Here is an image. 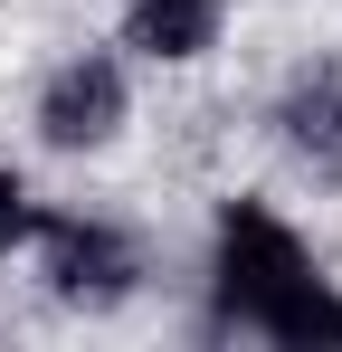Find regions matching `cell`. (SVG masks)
Instances as JSON below:
<instances>
[{
    "instance_id": "obj_3",
    "label": "cell",
    "mask_w": 342,
    "mask_h": 352,
    "mask_svg": "<svg viewBox=\"0 0 342 352\" xmlns=\"http://www.w3.org/2000/svg\"><path fill=\"white\" fill-rule=\"evenodd\" d=\"M114 124H124V67L105 48L67 58L38 86V133H48L57 153H95V143H114Z\"/></svg>"
},
{
    "instance_id": "obj_4",
    "label": "cell",
    "mask_w": 342,
    "mask_h": 352,
    "mask_svg": "<svg viewBox=\"0 0 342 352\" xmlns=\"http://www.w3.org/2000/svg\"><path fill=\"white\" fill-rule=\"evenodd\" d=\"M276 133H285V153H295V162H314L323 181L342 172V67H304V76L285 86Z\"/></svg>"
},
{
    "instance_id": "obj_2",
    "label": "cell",
    "mask_w": 342,
    "mask_h": 352,
    "mask_svg": "<svg viewBox=\"0 0 342 352\" xmlns=\"http://www.w3.org/2000/svg\"><path fill=\"white\" fill-rule=\"evenodd\" d=\"M38 276H48L57 305H86V314H105V305H124L133 295V276H143V248L114 229V219H76V210H38Z\"/></svg>"
},
{
    "instance_id": "obj_6",
    "label": "cell",
    "mask_w": 342,
    "mask_h": 352,
    "mask_svg": "<svg viewBox=\"0 0 342 352\" xmlns=\"http://www.w3.org/2000/svg\"><path fill=\"white\" fill-rule=\"evenodd\" d=\"M29 238H38V200H29L19 172H0V257H19Z\"/></svg>"
},
{
    "instance_id": "obj_1",
    "label": "cell",
    "mask_w": 342,
    "mask_h": 352,
    "mask_svg": "<svg viewBox=\"0 0 342 352\" xmlns=\"http://www.w3.org/2000/svg\"><path fill=\"white\" fill-rule=\"evenodd\" d=\"M209 324L219 333H257V343L314 352L342 343V295L314 267V248L285 229L266 200H228L209 229Z\"/></svg>"
},
{
    "instance_id": "obj_5",
    "label": "cell",
    "mask_w": 342,
    "mask_h": 352,
    "mask_svg": "<svg viewBox=\"0 0 342 352\" xmlns=\"http://www.w3.org/2000/svg\"><path fill=\"white\" fill-rule=\"evenodd\" d=\"M219 38V0H133V48L143 58H200Z\"/></svg>"
}]
</instances>
